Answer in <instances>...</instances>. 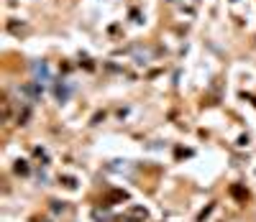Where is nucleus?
Returning a JSON list of instances; mask_svg holds the SVG:
<instances>
[{"instance_id":"nucleus-3","label":"nucleus","mask_w":256,"mask_h":222,"mask_svg":"<svg viewBox=\"0 0 256 222\" xmlns=\"http://www.w3.org/2000/svg\"><path fill=\"white\" fill-rule=\"evenodd\" d=\"M146 215H148V212H146L144 207H131V212H128V217H134V220H141V222L146 220Z\"/></svg>"},{"instance_id":"nucleus-4","label":"nucleus","mask_w":256,"mask_h":222,"mask_svg":"<svg viewBox=\"0 0 256 222\" xmlns=\"http://www.w3.org/2000/svg\"><path fill=\"white\" fill-rule=\"evenodd\" d=\"M230 192H233V197H238V199H248V192H244L241 187H233Z\"/></svg>"},{"instance_id":"nucleus-2","label":"nucleus","mask_w":256,"mask_h":222,"mask_svg":"<svg viewBox=\"0 0 256 222\" xmlns=\"http://www.w3.org/2000/svg\"><path fill=\"white\" fill-rule=\"evenodd\" d=\"M70 95H72V87H70V84H62V87H56V97H59L62 102H67V100H70Z\"/></svg>"},{"instance_id":"nucleus-5","label":"nucleus","mask_w":256,"mask_h":222,"mask_svg":"<svg viewBox=\"0 0 256 222\" xmlns=\"http://www.w3.org/2000/svg\"><path fill=\"white\" fill-rule=\"evenodd\" d=\"M16 174H28V166H26V161H16Z\"/></svg>"},{"instance_id":"nucleus-1","label":"nucleus","mask_w":256,"mask_h":222,"mask_svg":"<svg viewBox=\"0 0 256 222\" xmlns=\"http://www.w3.org/2000/svg\"><path fill=\"white\" fill-rule=\"evenodd\" d=\"M34 74H36V79L34 82H52V74H49V66L44 64V61H36L34 64Z\"/></svg>"}]
</instances>
